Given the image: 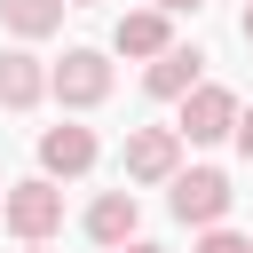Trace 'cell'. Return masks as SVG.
<instances>
[{"mask_svg":"<svg viewBox=\"0 0 253 253\" xmlns=\"http://www.w3.org/2000/svg\"><path fill=\"white\" fill-rule=\"evenodd\" d=\"M47 87H55L71 111H95V103L111 95V63H103V47H71V55L47 71Z\"/></svg>","mask_w":253,"mask_h":253,"instance_id":"cell-2","label":"cell"},{"mask_svg":"<svg viewBox=\"0 0 253 253\" xmlns=\"http://www.w3.org/2000/svg\"><path fill=\"white\" fill-rule=\"evenodd\" d=\"M150 8H166V16H182V8H206V0H150Z\"/></svg>","mask_w":253,"mask_h":253,"instance_id":"cell-14","label":"cell"},{"mask_svg":"<svg viewBox=\"0 0 253 253\" xmlns=\"http://www.w3.org/2000/svg\"><path fill=\"white\" fill-rule=\"evenodd\" d=\"M245 47H253V8H245Z\"/></svg>","mask_w":253,"mask_h":253,"instance_id":"cell-16","label":"cell"},{"mask_svg":"<svg viewBox=\"0 0 253 253\" xmlns=\"http://www.w3.org/2000/svg\"><path fill=\"white\" fill-rule=\"evenodd\" d=\"M174 213H182V221H198V229H213V221L229 213V174H213V166L174 174Z\"/></svg>","mask_w":253,"mask_h":253,"instance_id":"cell-5","label":"cell"},{"mask_svg":"<svg viewBox=\"0 0 253 253\" xmlns=\"http://www.w3.org/2000/svg\"><path fill=\"white\" fill-rule=\"evenodd\" d=\"M40 95H47L40 55H32V47H8V55H0V103H8V111H32Z\"/></svg>","mask_w":253,"mask_h":253,"instance_id":"cell-8","label":"cell"},{"mask_svg":"<svg viewBox=\"0 0 253 253\" xmlns=\"http://www.w3.org/2000/svg\"><path fill=\"white\" fill-rule=\"evenodd\" d=\"M229 142H237V150L253 158V111H237V126H229Z\"/></svg>","mask_w":253,"mask_h":253,"instance_id":"cell-13","label":"cell"},{"mask_svg":"<svg viewBox=\"0 0 253 253\" xmlns=\"http://www.w3.org/2000/svg\"><path fill=\"white\" fill-rule=\"evenodd\" d=\"M174 32H166V8H134L119 16V55H166Z\"/></svg>","mask_w":253,"mask_h":253,"instance_id":"cell-10","label":"cell"},{"mask_svg":"<svg viewBox=\"0 0 253 253\" xmlns=\"http://www.w3.org/2000/svg\"><path fill=\"white\" fill-rule=\"evenodd\" d=\"M174 166H182L174 126H134L126 134V182H174Z\"/></svg>","mask_w":253,"mask_h":253,"instance_id":"cell-4","label":"cell"},{"mask_svg":"<svg viewBox=\"0 0 253 253\" xmlns=\"http://www.w3.org/2000/svg\"><path fill=\"white\" fill-rule=\"evenodd\" d=\"M32 253H40V245H32Z\"/></svg>","mask_w":253,"mask_h":253,"instance_id":"cell-18","label":"cell"},{"mask_svg":"<svg viewBox=\"0 0 253 253\" xmlns=\"http://www.w3.org/2000/svg\"><path fill=\"white\" fill-rule=\"evenodd\" d=\"M198 253H253V237H237V229H206Z\"/></svg>","mask_w":253,"mask_h":253,"instance_id":"cell-12","label":"cell"},{"mask_svg":"<svg viewBox=\"0 0 253 253\" xmlns=\"http://www.w3.org/2000/svg\"><path fill=\"white\" fill-rule=\"evenodd\" d=\"M0 213H8V229L24 237V245H47L55 229H63V190L40 174V182H16L8 198H0Z\"/></svg>","mask_w":253,"mask_h":253,"instance_id":"cell-1","label":"cell"},{"mask_svg":"<svg viewBox=\"0 0 253 253\" xmlns=\"http://www.w3.org/2000/svg\"><path fill=\"white\" fill-rule=\"evenodd\" d=\"M229 126H237V95L198 79V87L182 95V126H174V134H182V142H221Z\"/></svg>","mask_w":253,"mask_h":253,"instance_id":"cell-3","label":"cell"},{"mask_svg":"<svg viewBox=\"0 0 253 253\" xmlns=\"http://www.w3.org/2000/svg\"><path fill=\"white\" fill-rule=\"evenodd\" d=\"M198 71H206V55H198V47H166V55H150L142 87H150L158 103H182V95L198 87Z\"/></svg>","mask_w":253,"mask_h":253,"instance_id":"cell-6","label":"cell"},{"mask_svg":"<svg viewBox=\"0 0 253 253\" xmlns=\"http://www.w3.org/2000/svg\"><path fill=\"white\" fill-rule=\"evenodd\" d=\"M40 166L63 174V182L87 174V166H95V134H87V126H47V134H40Z\"/></svg>","mask_w":253,"mask_h":253,"instance_id":"cell-7","label":"cell"},{"mask_svg":"<svg viewBox=\"0 0 253 253\" xmlns=\"http://www.w3.org/2000/svg\"><path fill=\"white\" fill-rule=\"evenodd\" d=\"M87 237H95V245H126V237H134V190H103V198L87 206Z\"/></svg>","mask_w":253,"mask_h":253,"instance_id":"cell-9","label":"cell"},{"mask_svg":"<svg viewBox=\"0 0 253 253\" xmlns=\"http://www.w3.org/2000/svg\"><path fill=\"white\" fill-rule=\"evenodd\" d=\"M63 8H95V0H63Z\"/></svg>","mask_w":253,"mask_h":253,"instance_id":"cell-17","label":"cell"},{"mask_svg":"<svg viewBox=\"0 0 253 253\" xmlns=\"http://www.w3.org/2000/svg\"><path fill=\"white\" fill-rule=\"evenodd\" d=\"M0 16H8L16 40H47V32L63 24V0H0Z\"/></svg>","mask_w":253,"mask_h":253,"instance_id":"cell-11","label":"cell"},{"mask_svg":"<svg viewBox=\"0 0 253 253\" xmlns=\"http://www.w3.org/2000/svg\"><path fill=\"white\" fill-rule=\"evenodd\" d=\"M126 253H166V245H150V237H134V245H126Z\"/></svg>","mask_w":253,"mask_h":253,"instance_id":"cell-15","label":"cell"}]
</instances>
